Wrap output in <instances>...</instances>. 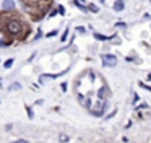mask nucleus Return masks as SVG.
Wrapping results in <instances>:
<instances>
[{"instance_id":"1","label":"nucleus","mask_w":151,"mask_h":143,"mask_svg":"<svg viewBox=\"0 0 151 143\" xmlns=\"http://www.w3.org/2000/svg\"><path fill=\"white\" fill-rule=\"evenodd\" d=\"M4 31H7V34L10 36H18V38H24L28 32V26L24 23H21L20 20H8L7 26L4 28Z\"/></svg>"},{"instance_id":"2","label":"nucleus","mask_w":151,"mask_h":143,"mask_svg":"<svg viewBox=\"0 0 151 143\" xmlns=\"http://www.w3.org/2000/svg\"><path fill=\"white\" fill-rule=\"evenodd\" d=\"M102 65L104 67H115L117 65V57L115 55H102Z\"/></svg>"},{"instance_id":"3","label":"nucleus","mask_w":151,"mask_h":143,"mask_svg":"<svg viewBox=\"0 0 151 143\" xmlns=\"http://www.w3.org/2000/svg\"><path fill=\"white\" fill-rule=\"evenodd\" d=\"M124 8H125L124 0H115V2H114V10H115V12H122Z\"/></svg>"},{"instance_id":"4","label":"nucleus","mask_w":151,"mask_h":143,"mask_svg":"<svg viewBox=\"0 0 151 143\" xmlns=\"http://www.w3.org/2000/svg\"><path fill=\"white\" fill-rule=\"evenodd\" d=\"M15 8V0H4V10H13Z\"/></svg>"},{"instance_id":"5","label":"nucleus","mask_w":151,"mask_h":143,"mask_svg":"<svg viewBox=\"0 0 151 143\" xmlns=\"http://www.w3.org/2000/svg\"><path fill=\"white\" fill-rule=\"evenodd\" d=\"M107 93H109V88L107 86H102L101 90H99V93H98V98H99V99H104V98L107 96Z\"/></svg>"},{"instance_id":"6","label":"nucleus","mask_w":151,"mask_h":143,"mask_svg":"<svg viewBox=\"0 0 151 143\" xmlns=\"http://www.w3.org/2000/svg\"><path fill=\"white\" fill-rule=\"evenodd\" d=\"M94 38L99 39V41H109L107 36H102V34H99V32H94Z\"/></svg>"},{"instance_id":"7","label":"nucleus","mask_w":151,"mask_h":143,"mask_svg":"<svg viewBox=\"0 0 151 143\" xmlns=\"http://www.w3.org/2000/svg\"><path fill=\"white\" fill-rule=\"evenodd\" d=\"M59 140H60L62 143H65V142H68V140H70V136L65 135V133H60V135H59Z\"/></svg>"},{"instance_id":"8","label":"nucleus","mask_w":151,"mask_h":143,"mask_svg":"<svg viewBox=\"0 0 151 143\" xmlns=\"http://www.w3.org/2000/svg\"><path fill=\"white\" fill-rule=\"evenodd\" d=\"M13 90H21V84L20 83H13L10 88H8V91H13Z\"/></svg>"},{"instance_id":"9","label":"nucleus","mask_w":151,"mask_h":143,"mask_svg":"<svg viewBox=\"0 0 151 143\" xmlns=\"http://www.w3.org/2000/svg\"><path fill=\"white\" fill-rule=\"evenodd\" d=\"M12 65H13V58H8V60L5 62V65H4V67H5V68H10Z\"/></svg>"},{"instance_id":"10","label":"nucleus","mask_w":151,"mask_h":143,"mask_svg":"<svg viewBox=\"0 0 151 143\" xmlns=\"http://www.w3.org/2000/svg\"><path fill=\"white\" fill-rule=\"evenodd\" d=\"M67 36H68V29H65V31H63V34H62V39H60V41H67Z\"/></svg>"},{"instance_id":"11","label":"nucleus","mask_w":151,"mask_h":143,"mask_svg":"<svg viewBox=\"0 0 151 143\" xmlns=\"http://www.w3.org/2000/svg\"><path fill=\"white\" fill-rule=\"evenodd\" d=\"M88 10H91V12H94V13H98V12H99L98 6H94V5H89V6H88Z\"/></svg>"},{"instance_id":"12","label":"nucleus","mask_w":151,"mask_h":143,"mask_svg":"<svg viewBox=\"0 0 151 143\" xmlns=\"http://www.w3.org/2000/svg\"><path fill=\"white\" fill-rule=\"evenodd\" d=\"M52 36H57V31H50L49 34H47V38H52Z\"/></svg>"},{"instance_id":"13","label":"nucleus","mask_w":151,"mask_h":143,"mask_svg":"<svg viewBox=\"0 0 151 143\" xmlns=\"http://www.w3.org/2000/svg\"><path fill=\"white\" fill-rule=\"evenodd\" d=\"M5 46H7V42H5V41H2V39H0V47H5Z\"/></svg>"},{"instance_id":"14","label":"nucleus","mask_w":151,"mask_h":143,"mask_svg":"<svg viewBox=\"0 0 151 143\" xmlns=\"http://www.w3.org/2000/svg\"><path fill=\"white\" fill-rule=\"evenodd\" d=\"M13 143H28V140H17V142H13Z\"/></svg>"},{"instance_id":"15","label":"nucleus","mask_w":151,"mask_h":143,"mask_svg":"<svg viewBox=\"0 0 151 143\" xmlns=\"http://www.w3.org/2000/svg\"><path fill=\"white\" fill-rule=\"evenodd\" d=\"M99 2H102V3H104V2H106V0H99Z\"/></svg>"}]
</instances>
